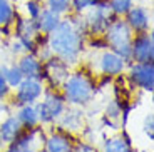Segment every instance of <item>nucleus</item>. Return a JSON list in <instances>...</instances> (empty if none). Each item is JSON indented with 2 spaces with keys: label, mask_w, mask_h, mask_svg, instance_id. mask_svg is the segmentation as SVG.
<instances>
[{
  "label": "nucleus",
  "mask_w": 154,
  "mask_h": 152,
  "mask_svg": "<svg viewBox=\"0 0 154 152\" xmlns=\"http://www.w3.org/2000/svg\"><path fill=\"white\" fill-rule=\"evenodd\" d=\"M87 25L84 14H69L62 17L60 23L47 35V45L52 55L66 64H75L79 60L85 44Z\"/></svg>",
  "instance_id": "f257e3e1"
},
{
  "label": "nucleus",
  "mask_w": 154,
  "mask_h": 152,
  "mask_svg": "<svg viewBox=\"0 0 154 152\" xmlns=\"http://www.w3.org/2000/svg\"><path fill=\"white\" fill-rule=\"evenodd\" d=\"M102 37H104L109 50L122 57L126 64L131 62V42L134 37V32L131 30V27L127 25L122 17H116L107 25Z\"/></svg>",
  "instance_id": "f03ea898"
},
{
  "label": "nucleus",
  "mask_w": 154,
  "mask_h": 152,
  "mask_svg": "<svg viewBox=\"0 0 154 152\" xmlns=\"http://www.w3.org/2000/svg\"><path fill=\"white\" fill-rule=\"evenodd\" d=\"M64 99L74 105H85L92 100L96 94V85L92 79L84 72H74L64 80Z\"/></svg>",
  "instance_id": "7ed1b4c3"
},
{
  "label": "nucleus",
  "mask_w": 154,
  "mask_h": 152,
  "mask_svg": "<svg viewBox=\"0 0 154 152\" xmlns=\"http://www.w3.org/2000/svg\"><path fill=\"white\" fill-rule=\"evenodd\" d=\"M34 107L38 117V124H54L66 110V99L64 95L55 92H45L44 99L40 102H35Z\"/></svg>",
  "instance_id": "20e7f679"
},
{
  "label": "nucleus",
  "mask_w": 154,
  "mask_h": 152,
  "mask_svg": "<svg viewBox=\"0 0 154 152\" xmlns=\"http://www.w3.org/2000/svg\"><path fill=\"white\" fill-rule=\"evenodd\" d=\"M154 60V37L151 32L134 34L131 42V62H152Z\"/></svg>",
  "instance_id": "39448f33"
},
{
  "label": "nucleus",
  "mask_w": 154,
  "mask_h": 152,
  "mask_svg": "<svg viewBox=\"0 0 154 152\" xmlns=\"http://www.w3.org/2000/svg\"><path fill=\"white\" fill-rule=\"evenodd\" d=\"M44 94V80L38 79H23L17 85L15 100L17 105H34L35 102L40 100Z\"/></svg>",
  "instance_id": "423d86ee"
},
{
  "label": "nucleus",
  "mask_w": 154,
  "mask_h": 152,
  "mask_svg": "<svg viewBox=\"0 0 154 152\" xmlns=\"http://www.w3.org/2000/svg\"><path fill=\"white\" fill-rule=\"evenodd\" d=\"M129 79L136 87L146 92H152L154 89V64L152 62H132L129 67Z\"/></svg>",
  "instance_id": "0eeeda50"
},
{
  "label": "nucleus",
  "mask_w": 154,
  "mask_h": 152,
  "mask_svg": "<svg viewBox=\"0 0 154 152\" xmlns=\"http://www.w3.org/2000/svg\"><path fill=\"white\" fill-rule=\"evenodd\" d=\"M69 64H66L55 55L47 59L45 64L42 65V80H49L52 85H60L62 87L64 80L69 77Z\"/></svg>",
  "instance_id": "6e6552de"
},
{
  "label": "nucleus",
  "mask_w": 154,
  "mask_h": 152,
  "mask_svg": "<svg viewBox=\"0 0 154 152\" xmlns=\"http://www.w3.org/2000/svg\"><path fill=\"white\" fill-rule=\"evenodd\" d=\"M126 23L131 27V30L134 34H143V32H149L151 29V15L149 12L141 5H134L131 10L122 17Z\"/></svg>",
  "instance_id": "1a4fd4ad"
},
{
  "label": "nucleus",
  "mask_w": 154,
  "mask_h": 152,
  "mask_svg": "<svg viewBox=\"0 0 154 152\" xmlns=\"http://www.w3.org/2000/svg\"><path fill=\"white\" fill-rule=\"evenodd\" d=\"M99 68H100V72L106 74L107 77H117L124 72L126 60L122 57H119L116 52L106 49L99 57Z\"/></svg>",
  "instance_id": "9d476101"
},
{
  "label": "nucleus",
  "mask_w": 154,
  "mask_h": 152,
  "mask_svg": "<svg viewBox=\"0 0 154 152\" xmlns=\"http://www.w3.org/2000/svg\"><path fill=\"white\" fill-rule=\"evenodd\" d=\"M74 139L70 134L59 130V132L50 134L49 137H45V144L44 149L47 152H72L74 150Z\"/></svg>",
  "instance_id": "9b49d317"
},
{
  "label": "nucleus",
  "mask_w": 154,
  "mask_h": 152,
  "mask_svg": "<svg viewBox=\"0 0 154 152\" xmlns=\"http://www.w3.org/2000/svg\"><path fill=\"white\" fill-rule=\"evenodd\" d=\"M19 68L25 79H38L42 80V62L34 53H23L19 60Z\"/></svg>",
  "instance_id": "f8f14e48"
},
{
  "label": "nucleus",
  "mask_w": 154,
  "mask_h": 152,
  "mask_svg": "<svg viewBox=\"0 0 154 152\" xmlns=\"http://www.w3.org/2000/svg\"><path fill=\"white\" fill-rule=\"evenodd\" d=\"M22 124L19 122V119L15 115H7L4 120L0 122V141L4 144H10L19 137V134L22 132Z\"/></svg>",
  "instance_id": "ddd939ff"
},
{
  "label": "nucleus",
  "mask_w": 154,
  "mask_h": 152,
  "mask_svg": "<svg viewBox=\"0 0 154 152\" xmlns=\"http://www.w3.org/2000/svg\"><path fill=\"white\" fill-rule=\"evenodd\" d=\"M15 29H14V34L17 38H37L40 35L37 29V22L32 19H27L23 15H17L15 17Z\"/></svg>",
  "instance_id": "4468645a"
},
{
  "label": "nucleus",
  "mask_w": 154,
  "mask_h": 152,
  "mask_svg": "<svg viewBox=\"0 0 154 152\" xmlns=\"http://www.w3.org/2000/svg\"><path fill=\"white\" fill-rule=\"evenodd\" d=\"M60 20H62V17L60 15H57V14H54L52 10H49V8H45L44 7V10L40 12V15L37 17V29H38V32L42 35H49L50 32L54 30L55 27L60 23Z\"/></svg>",
  "instance_id": "2eb2a0df"
},
{
  "label": "nucleus",
  "mask_w": 154,
  "mask_h": 152,
  "mask_svg": "<svg viewBox=\"0 0 154 152\" xmlns=\"http://www.w3.org/2000/svg\"><path fill=\"white\" fill-rule=\"evenodd\" d=\"M102 152H134V150H132L129 135L126 132H122L121 135L106 139L104 144H102Z\"/></svg>",
  "instance_id": "dca6fc26"
},
{
  "label": "nucleus",
  "mask_w": 154,
  "mask_h": 152,
  "mask_svg": "<svg viewBox=\"0 0 154 152\" xmlns=\"http://www.w3.org/2000/svg\"><path fill=\"white\" fill-rule=\"evenodd\" d=\"M19 10L12 0H0V27H14Z\"/></svg>",
  "instance_id": "f3484780"
},
{
  "label": "nucleus",
  "mask_w": 154,
  "mask_h": 152,
  "mask_svg": "<svg viewBox=\"0 0 154 152\" xmlns=\"http://www.w3.org/2000/svg\"><path fill=\"white\" fill-rule=\"evenodd\" d=\"M15 117L19 119L23 129H32V127L38 126V117L34 105H20Z\"/></svg>",
  "instance_id": "a211bd4d"
},
{
  "label": "nucleus",
  "mask_w": 154,
  "mask_h": 152,
  "mask_svg": "<svg viewBox=\"0 0 154 152\" xmlns=\"http://www.w3.org/2000/svg\"><path fill=\"white\" fill-rule=\"evenodd\" d=\"M0 74H4V77H5V80H7V84H8L10 89L12 87L15 89L17 85L25 79V77L22 75V72H20V68H19L17 64H14V65H2V67H0Z\"/></svg>",
  "instance_id": "6ab92c4d"
},
{
  "label": "nucleus",
  "mask_w": 154,
  "mask_h": 152,
  "mask_svg": "<svg viewBox=\"0 0 154 152\" xmlns=\"http://www.w3.org/2000/svg\"><path fill=\"white\" fill-rule=\"evenodd\" d=\"M19 7L22 10L23 17L37 20V17L40 15V12L44 10V2L42 0H23Z\"/></svg>",
  "instance_id": "aec40b11"
},
{
  "label": "nucleus",
  "mask_w": 154,
  "mask_h": 152,
  "mask_svg": "<svg viewBox=\"0 0 154 152\" xmlns=\"http://www.w3.org/2000/svg\"><path fill=\"white\" fill-rule=\"evenodd\" d=\"M60 127L64 130H74L81 129V114L79 112H74V110H64V114L60 115Z\"/></svg>",
  "instance_id": "412c9836"
},
{
  "label": "nucleus",
  "mask_w": 154,
  "mask_h": 152,
  "mask_svg": "<svg viewBox=\"0 0 154 152\" xmlns=\"http://www.w3.org/2000/svg\"><path fill=\"white\" fill-rule=\"evenodd\" d=\"M44 7L52 10L57 15L64 17L70 14V0H45Z\"/></svg>",
  "instance_id": "4be33fe9"
},
{
  "label": "nucleus",
  "mask_w": 154,
  "mask_h": 152,
  "mask_svg": "<svg viewBox=\"0 0 154 152\" xmlns=\"http://www.w3.org/2000/svg\"><path fill=\"white\" fill-rule=\"evenodd\" d=\"M134 7V0H109V8L116 17H124Z\"/></svg>",
  "instance_id": "5701e85b"
},
{
  "label": "nucleus",
  "mask_w": 154,
  "mask_h": 152,
  "mask_svg": "<svg viewBox=\"0 0 154 152\" xmlns=\"http://www.w3.org/2000/svg\"><path fill=\"white\" fill-rule=\"evenodd\" d=\"M99 0H70V14H85Z\"/></svg>",
  "instance_id": "b1692460"
},
{
  "label": "nucleus",
  "mask_w": 154,
  "mask_h": 152,
  "mask_svg": "<svg viewBox=\"0 0 154 152\" xmlns=\"http://www.w3.org/2000/svg\"><path fill=\"white\" fill-rule=\"evenodd\" d=\"M144 132H146V135L149 137L151 141L154 139V119H152V114H149L146 119H144Z\"/></svg>",
  "instance_id": "393cba45"
},
{
  "label": "nucleus",
  "mask_w": 154,
  "mask_h": 152,
  "mask_svg": "<svg viewBox=\"0 0 154 152\" xmlns=\"http://www.w3.org/2000/svg\"><path fill=\"white\" fill-rule=\"evenodd\" d=\"M72 152H99L94 145H91V144H87V142H75L74 144V150Z\"/></svg>",
  "instance_id": "a878e982"
},
{
  "label": "nucleus",
  "mask_w": 154,
  "mask_h": 152,
  "mask_svg": "<svg viewBox=\"0 0 154 152\" xmlns=\"http://www.w3.org/2000/svg\"><path fill=\"white\" fill-rule=\"evenodd\" d=\"M8 92H10V87H8V84H7V80H5V77H4V74H0V102L5 99L8 95Z\"/></svg>",
  "instance_id": "bb28decb"
},
{
  "label": "nucleus",
  "mask_w": 154,
  "mask_h": 152,
  "mask_svg": "<svg viewBox=\"0 0 154 152\" xmlns=\"http://www.w3.org/2000/svg\"><path fill=\"white\" fill-rule=\"evenodd\" d=\"M121 112H122V109L119 107V104H117V102H112L111 105L107 107V115H109V117H112V119H117Z\"/></svg>",
  "instance_id": "cd10ccee"
},
{
  "label": "nucleus",
  "mask_w": 154,
  "mask_h": 152,
  "mask_svg": "<svg viewBox=\"0 0 154 152\" xmlns=\"http://www.w3.org/2000/svg\"><path fill=\"white\" fill-rule=\"evenodd\" d=\"M35 152H47V150H45V149H44V147H40V149H37V150H35Z\"/></svg>",
  "instance_id": "c85d7f7f"
},
{
  "label": "nucleus",
  "mask_w": 154,
  "mask_h": 152,
  "mask_svg": "<svg viewBox=\"0 0 154 152\" xmlns=\"http://www.w3.org/2000/svg\"><path fill=\"white\" fill-rule=\"evenodd\" d=\"M22 152H35V150H32V149H25V150H22Z\"/></svg>",
  "instance_id": "c756f323"
},
{
  "label": "nucleus",
  "mask_w": 154,
  "mask_h": 152,
  "mask_svg": "<svg viewBox=\"0 0 154 152\" xmlns=\"http://www.w3.org/2000/svg\"><path fill=\"white\" fill-rule=\"evenodd\" d=\"M2 145H4V142H2V141H0V149H2Z\"/></svg>",
  "instance_id": "7c9ffc66"
},
{
  "label": "nucleus",
  "mask_w": 154,
  "mask_h": 152,
  "mask_svg": "<svg viewBox=\"0 0 154 152\" xmlns=\"http://www.w3.org/2000/svg\"><path fill=\"white\" fill-rule=\"evenodd\" d=\"M42 2H44V0H42Z\"/></svg>",
  "instance_id": "2f4dec72"
}]
</instances>
